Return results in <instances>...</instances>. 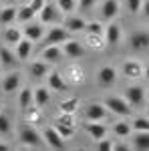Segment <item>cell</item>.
I'll return each instance as SVG.
<instances>
[{"label":"cell","mask_w":149,"mask_h":151,"mask_svg":"<svg viewBox=\"0 0 149 151\" xmlns=\"http://www.w3.org/2000/svg\"><path fill=\"white\" fill-rule=\"evenodd\" d=\"M105 107H107V111H111L113 115H119V117H127V115H131V111H133V107L129 105V101L125 97L121 99V97H115V95L105 99Z\"/></svg>","instance_id":"6da1fadb"},{"label":"cell","mask_w":149,"mask_h":151,"mask_svg":"<svg viewBox=\"0 0 149 151\" xmlns=\"http://www.w3.org/2000/svg\"><path fill=\"white\" fill-rule=\"evenodd\" d=\"M18 141H20V145H26V147H42L40 133L32 125L20 127V131H18Z\"/></svg>","instance_id":"7a4b0ae2"},{"label":"cell","mask_w":149,"mask_h":151,"mask_svg":"<svg viewBox=\"0 0 149 151\" xmlns=\"http://www.w3.org/2000/svg\"><path fill=\"white\" fill-rule=\"evenodd\" d=\"M71 38V32L65 28V26H53L48 28V32H45L42 36V45L45 47H50V45H63Z\"/></svg>","instance_id":"3957f363"},{"label":"cell","mask_w":149,"mask_h":151,"mask_svg":"<svg viewBox=\"0 0 149 151\" xmlns=\"http://www.w3.org/2000/svg\"><path fill=\"white\" fill-rule=\"evenodd\" d=\"M115 81H117V70L111 65H103L101 69L97 70V85L103 87V89H109L113 87Z\"/></svg>","instance_id":"277c9868"},{"label":"cell","mask_w":149,"mask_h":151,"mask_svg":"<svg viewBox=\"0 0 149 151\" xmlns=\"http://www.w3.org/2000/svg\"><path fill=\"white\" fill-rule=\"evenodd\" d=\"M121 69H123V75H125L127 79H139V77H143V73H145V67L135 60V58H127L123 60V65H121Z\"/></svg>","instance_id":"5b68a950"},{"label":"cell","mask_w":149,"mask_h":151,"mask_svg":"<svg viewBox=\"0 0 149 151\" xmlns=\"http://www.w3.org/2000/svg\"><path fill=\"white\" fill-rule=\"evenodd\" d=\"M125 99L129 101L131 107H141V105L145 103V91H143V87H139V85L127 87L125 89Z\"/></svg>","instance_id":"8992f818"},{"label":"cell","mask_w":149,"mask_h":151,"mask_svg":"<svg viewBox=\"0 0 149 151\" xmlns=\"http://www.w3.org/2000/svg\"><path fill=\"white\" fill-rule=\"evenodd\" d=\"M42 137H45V145L53 149H65V139L60 137V133L55 127H46L42 131Z\"/></svg>","instance_id":"52a82bcc"},{"label":"cell","mask_w":149,"mask_h":151,"mask_svg":"<svg viewBox=\"0 0 149 151\" xmlns=\"http://www.w3.org/2000/svg\"><path fill=\"white\" fill-rule=\"evenodd\" d=\"M38 18L42 24H53L58 20V6H55V2H46L45 6L38 10Z\"/></svg>","instance_id":"ba28073f"},{"label":"cell","mask_w":149,"mask_h":151,"mask_svg":"<svg viewBox=\"0 0 149 151\" xmlns=\"http://www.w3.org/2000/svg\"><path fill=\"white\" fill-rule=\"evenodd\" d=\"M121 36H123V30H121V24L119 22L107 24V28H105V42H107L109 47L119 45V42H121Z\"/></svg>","instance_id":"9c48e42d"},{"label":"cell","mask_w":149,"mask_h":151,"mask_svg":"<svg viewBox=\"0 0 149 151\" xmlns=\"http://www.w3.org/2000/svg\"><path fill=\"white\" fill-rule=\"evenodd\" d=\"M46 79H48V89H50V91H57V93H65V91L69 89V85L65 83L63 75H60L58 70H48Z\"/></svg>","instance_id":"30bf717a"},{"label":"cell","mask_w":149,"mask_h":151,"mask_svg":"<svg viewBox=\"0 0 149 151\" xmlns=\"http://www.w3.org/2000/svg\"><path fill=\"white\" fill-rule=\"evenodd\" d=\"M129 45H131L133 50H147L149 48V32L147 30H135L131 35Z\"/></svg>","instance_id":"8fae6325"},{"label":"cell","mask_w":149,"mask_h":151,"mask_svg":"<svg viewBox=\"0 0 149 151\" xmlns=\"http://www.w3.org/2000/svg\"><path fill=\"white\" fill-rule=\"evenodd\" d=\"M107 115V107L101 103H91L85 109V119L87 121H103Z\"/></svg>","instance_id":"7c38bea8"},{"label":"cell","mask_w":149,"mask_h":151,"mask_svg":"<svg viewBox=\"0 0 149 151\" xmlns=\"http://www.w3.org/2000/svg\"><path fill=\"white\" fill-rule=\"evenodd\" d=\"M20 85H22V75H20L18 70H14V73L6 75V77L2 79V91H4V93H14Z\"/></svg>","instance_id":"4fadbf2b"},{"label":"cell","mask_w":149,"mask_h":151,"mask_svg":"<svg viewBox=\"0 0 149 151\" xmlns=\"http://www.w3.org/2000/svg\"><path fill=\"white\" fill-rule=\"evenodd\" d=\"M85 131L95 141H101L103 137H107V127H105L101 121H85Z\"/></svg>","instance_id":"5bb4252c"},{"label":"cell","mask_w":149,"mask_h":151,"mask_svg":"<svg viewBox=\"0 0 149 151\" xmlns=\"http://www.w3.org/2000/svg\"><path fill=\"white\" fill-rule=\"evenodd\" d=\"M32 40L30 38H26V36H22L16 45H14V52H16V57H18V60L22 63V60H28V57H30V52H32Z\"/></svg>","instance_id":"9a60e30c"},{"label":"cell","mask_w":149,"mask_h":151,"mask_svg":"<svg viewBox=\"0 0 149 151\" xmlns=\"http://www.w3.org/2000/svg\"><path fill=\"white\" fill-rule=\"evenodd\" d=\"M63 55L69 58H81L83 55H85V48H83V45L81 42H77V40H67V42H63Z\"/></svg>","instance_id":"2e32d148"},{"label":"cell","mask_w":149,"mask_h":151,"mask_svg":"<svg viewBox=\"0 0 149 151\" xmlns=\"http://www.w3.org/2000/svg\"><path fill=\"white\" fill-rule=\"evenodd\" d=\"M40 57H42V60H45V63H48V65H55V63H58V60L63 58V48L58 47V45L45 47V50L40 52Z\"/></svg>","instance_id":"e0dca14e"},{"label":"cell","mask_w":149,"mask_h":151,"mask_svg":"<svg viewBox=\"0 0 149 151\" xmlns=\"http://www.w3.org/2000/svg\"><path fill=\"white\" fill-rule=\"evenodd\" d=\"M119 14V0H105L101 6V18L103 20H113Z\"/></svg>","instance_id":"ac0fdd59"},{"label":"cell","mask_w":149,"mask_h":151,"mask_svg":"<svg viewBox=\"0 0 149 151\" xmlns=\"http://www.w3.org/2000/svg\"><path fill=\"white\" fill-rule=\"evenodd\" d=\"M22 35L26 36V38H30L32 42H38V40H42V36H45V28H42V24H26Z\"/></svg>","instance_id":"d6986e66"},{"label":"cell","mask_w":149,"mask_h":151,"mask_svg":"<svg viewBox=\"0 0 149 151\" xmlns=\"http://www.w3.org/2000/svg\"><path fill=\"white\" fill-rule=\"evenodd\" d=\"M0 63H2V67H6V69H14L16 63H18V57H16V52H12L8 47H0Z\"/></svg>","instance_id":"ffe728a7"},{"label":"cell","mask_w":149,"mask_h":151,"mask_svg":"<svg viewBox=\"0 0 149 151\" xmlns=\"http://www.w3.org/2000/svg\"><path fill=\"white\" fill-rule=\"evenodd\" d=\"M28 73H30L32 79H42V77L48 75V63H45V60H35V63H30Z\"/></svg>","instance_id":"44dd1931"},{"label":"cell","mask_w":149,"mask_h":151,"mask_svg":"<svg viewBox=\"0 0 149 151\" xmlns=\"http://www.w3.org/2000/svg\"><path fill=\"white\" fill-rule=\"evenodd\" d=\"M18 105H20L22 111L30 109V105H35V91L30 87H24L22 91H20V95H18Z\"/></svg>","instance_id":"7402d4cb"},{"label":"cell","mask_w":149,"mask_h":151,"mask_svg":"<svg viewBox=\"0 0 149 151\" xmlns=\"http://www.w3.org/2000/svg\"><path fill=\"white\" fill-rule=\"evenodd\" d=\"M38 12L30 6V4H22L20 8H18V12H16V20L18 22H28V20H32Z\"/></svg>","instance_id":"603a6c76"},{"label":"cell","mask_w":149,"mask_h":151,"mask_svg":"<svg viewBox=\"0 0 149 151\" xmlns=\"http://www.w3.org/2000/svg\"><path fill=\"white\" fill-rule=\"evenodd\" d=\"M85 20L81 18V16H69L67 20H65V28L69 30V32H81V30H85Z\"/></svg>","instance_id":"cb8c5ba5"},{"label":"cell","mask_w":149,"mask_h":151,"mask_svg":"<svg viewBox=\"0 0 149 151\" xmlns=\"http://www.w3.org/2000/svg\"><path fill=\"white\" fill-rule=\"evenodd\" d=\"M22 36L24 35H22L20 28H16V26H8V28L4 30V42H6V45H16Z\"/></svg>","instance_id":"d4e9b609"},{"label":"cell","mask_w":149,"mask_h":151,"mask_svg":"<svg viewBox=\"0 0 149 151\" xmlns=\"http://www.w3.org/2000/svg\"><path fill=\"white\" fill-rule=\"evenodd\" d=\"M133 147L135 149H149V131H137L133 137Z\"/></svg>","instance_id":"484cf974"},{"label":"cell","mask_w":149,"mask_h":151,"mask_svg":"<svg viewBox=\"0 0 149 151\" xmlns=\"http://www.w3.org/2000/svg\"><path fill=\"white\" fill-rule=\"evenodd\" d=\"M48 101H50V93H48V89H45V87L35 89V105H36V107H42V105H46Z\"/></svg>","instance_id":"4316f807"},{"label":"cell","mask_w":149,"mask_h":151,"mask_svg":"<svg viewBox=\"0 0 149 151\" xmlns=\"http://www.w3.org/2000/svg\"><path fill=\"white\" fill-rule=\"evenodd\" d=\"M16 12L18 8H14V6H6L4 10H0V22L2 24H10L16 20Z\"/></svg>","instance_id":"83f0119b"},{"label":"cell","mask_w":149,"mask_h":151,"mask_svg":"<svg viewBox=\"0 0 149 151\" xmlns=\"http://www.w3.org/2000/svg\"><path fill=\"white\" fill-rule=\"evenodd\" d=\"M113 131L117 137H121V139H125V137H129V133H131V125L129 123H125V121H117L113 125Z\"/></svg>","instance_id":"f1b7e54d"},{"label":"cell","mask_w":149,"mask_h":151,"mask_svg":"<svg viewBox=\"0 0 149 151\" xmlns=\"http://www.w3.org/2000/svg\"><path fill=\"white\" fill-rule=\"evenodd\" d=\"M85 32H87V35H97V36H103V35H105L103 22H99V20L87 22V24H85Z\"/></svg>","instance_id":"f546056e"},{"label":"cell","mask_w":149,"mask_h":151,"mask_svg":"<svg viewBox=\"0 0 149 151\" xmlns=\"http://www.w3.org/2000/svg\"><path fill=\"white\" fill-rule=\"evenodd\" d=\"M77 109H79V99L77 97H71V99L60 101V111L63 113H75Z\"/></svg>","instance_id":"4dcf8cb0"},{"label":"cell","mask_w":149,"mask_h":151,"mask_svg":"<svg viewBox=\"0 0 149 151\" xmlns=\"http://www.w3.org/2000/svg\"><path fill=\"white\" fill-rule=\"evenodd\" d=\"M57 6L60 12L65 14H73L77 10V0H57Z\"/></svg>","instance_id":"1f68e13d"},{"label":"cell","mask_w":149,"mask_h":151,"mask_svg":"<svg viewBox=\"0 0 149 151\" xmlns=\"http://www.w3.org/2000/svg\"><path fill=\"white\" fill-rule=\"evenodd\" d=\"M55 129H57L58 133H60V137H63V139H71V137L75 135V127H73V125H63V123H55Z\"/></svg>","instance_id":"d6a6232c"},{"label":"cell","mask_w":149,"mask_h":151,"mask_svg":"<svg viewBox=\"0 0 149 151\" xmlns=\"http://www.w3.org/2000/svg\"><path fill=\"white\" fill-rule=\"evenodd\" d=\"M10 117L6 115V113H0V135H8L10 133Z\"/></svg>","instance_id":"836d02e7"},{"label":"cell","mask_w":149,"mask_h":151,"mask_svg":"<svg viewBox=\"0 0 149 151\" xmlns=\"http://www.w3.org/2000/svg\"><path fill=\"white\" fill-rule=\"evenodd\" d=\"M133 129L135 131H149V117H137L133 121Z\"/></svg>","instance_id":"e575fe53"},{"label":"cell","mask_w":149,"mask_h":151,"mask_svg":"<svg viewBox=\"0 0 149 151\" xmlns=\"http://www.w3.org/2000/svg\"><path fill=\"white\" fill-rule=\"evenodd\" d=\"M57 123H63V125H73V127H75V117H73V113H63V111H60Z\"/></svg>","instance_id":"d590c367"},{"label":"cell","mask_w":149,"mask_h":151,"mask_svg":"<svg viewBox=\"0 0 149 151\" xmlns=\"http://www.w3.org/2000/svg\"><path fill=\"white\" fill-rule=\"evenodd\" d=\"M141 6H143V0H127V8L131 14H137L141 10Z\"/></svg>","instance_id":"8d00e7d4"},{"label":"cell","mask_w":149,"mask_h":151,"mask_svg":"<svg viewBox=\"0 0 149 151\" xmlns=\"http://www.w3.org/2000/svg\"><path fill=\"white\" fill-rule=\"evenodd\" d=\"M87 38H89V45H91L93 48L101 47L103 45V36H97V35H87Z\"/></svg>","instance_id":"74e56055"},{"label":"cell","mask_w":149,"mask_h":151,"mask_svg":"<svg viewBox=\"0 0 149 151\" xmlns=\"http://www.w3.org/2000/svg\"><path fill=\"white\" fill-rule=\"evenodd\" d=\"M115 143L111 139H107V137H103V139L99 141V149H113Z\"/></svg>","instance_id":"f35d334b"},{"label":"cell","mask_w":149,"mask_h":151,"mask_svg":"<svg viewBox=\"0 0 149 151\" xmlns=\"http://www.w3.org/2000/svg\"><path fill=\"white\" fill-rule=\"evenodd\" d=\"M95 2H97V0H79V6L83 10H87V8H93V6H95Z\"/></svg>","instance_id":"ab89813d"},{"label":"cell","mask_w":149,"mask_h":151,"mask_svg":"<svg viewBox=\"0 0 149 151\" xmlns=\"http://www.w3.org/2000/svg\"><path fill=\"white\" fill-rule=\"evenodd\" d=\"M45 4H46V0H30V6H32V8H35L36 12L40 10V8H42Z\"/></svg>","instance_id":"60d3db41"},{"label":"cell","mask_w":149,"mask_h":151,"mask_svg":"<svg viewBox=\"0 0 149 151\" xmlns=\"http://www.w3.org/2000/svg\"><path fill=\"white\" fill-rule=\"evenodd\" d=\"M141 10L145 14V18L149 20V0H143V6H141Z\"/></svg>","instance_id":"b9f144b4"},{"label":"cell","mask_w":149,"mask_h":151,"mask_svg":"<svg viewBox=\"0 0 149 151\" xmlns=\"http://www.w3.org/2000/svg\"><path fill=\"white\" fill-rule=\"evenodd\" d=\"M4 149H10V145H8V143H2V141H0V151H4Z\"/></svg>","instance_id":"7bdbcfd3"},{"label":"cell","mask_w":149,"mask_h":151,"mask_svg":"<svg viewBox=\"0 0 149 151\" xmlns=\"http://www.w3.org/2000/svg\"><path fill=\"white\" fill-rule=\"evenodd\" d=\"M143 75H145V79H147V81H149V65H147V67H145V73H143Z\"/></svg>","instance_id":"ee69618b"},{"label":"cell","mask_w":149,"mask_h":151,"mask_svg":"<svg viewBox=\"0 0 149 151\" xmlns=\"http://www.w3.org/2000/svg\"><path fill=\"white\" fill-rule=\"evenodd\" d=\"M145 101H147V103H149V91H147V93H145Z\"/></svg>","instance_id":"f6af8a7d"},{"label":"cell","mask_w":149,"mask_h":151,"mask_svg":"<svg viewBox=\"0 0 149 151\" xmlns=\"http://www.w3.org/2000/svg\"><path fill=\"white\" fill-rule=\"evenodd\" d=\"M0 109H2V99H0Z\"/></svg>","instance_id":"bcb514c9"},{"label":"cell","mask_w":149,"mask_h":151,"mask_svg":"<svg viewBox=\"0 0 149 151\" xmlns=\"http://www.w3.org/2000/svg\"><path fill=\"white\" fill-rule=\"evenodd\" d=\"M0 2H8V0H0Z\"/></svg>","instance_id":"7dc6e473"},{"label":"cell","mask_w":149,"mask_h":151,"mask_svg":"<svg viewBox=\"0 0 149 151\" xmlns=\"http://www.w3.org/2000/svg\"><path fill=\"white\" fill-rule=\"evenodd\" d=\"M0 70H2V63H0Z\"/></svg>","instance_id":"c3c4849f"},{"label":"cell","mask_w":149,"mask_h":151,"mask_svg":"<svg viewBox=\"0 0 149 151\" xmlns=\"http://www.w3.org/2000/svg\"><path fill=\"white\" fill-rule=\"evenodd\" d=\"M147 117H149V113H147Z\"/></svg>","instance_id":"681fc988"}]
</instances>
